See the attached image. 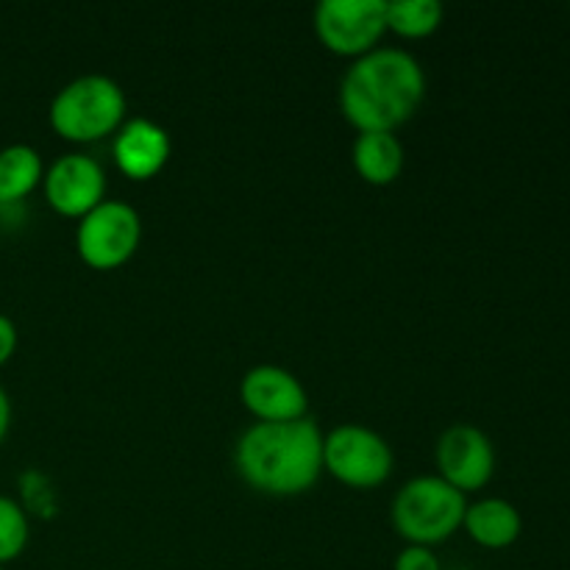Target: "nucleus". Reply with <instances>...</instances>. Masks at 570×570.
<instances>
[{"label":"nucleus","mask_w":570,"mask_h":570,"mask_svg":"<svg viewBox=\"0 0 570 570\" xmlns=\"http://www.w3.org/2000/svg\"><path fill=\"white\" fill-rule=\"evenodd\" d=\"M426 98L421 61L401 48H376L354 59L340 83V109L356 131H395Z\"/></svg>","instance_id":"obj_1"},{"label":"nucleus","mask_w":570,"mask_h":570,"mask_svg":"<svg viewBox=\"0 0 570 570\" xmlns=\"http://www.w3.org/2000/svg\"><path fill=\"white\" fill-rule=\"evenodd\" d=\"M234 468L256 493L289 499L317 484L323 473V432L312 417L254 423L234 445Z\"/></svg>","instance_id":"obj_2"},{"label":"nucleus","mask_w":570,"mask_h":570,"mask_svg":"<svg viewBox=\"0 0 570 570\" xmlns=\"http://www.w3.org/2000/svg\"><path fill=\"white\" fill-rule=\"evenodd\" d=\"M128 100L120 83L100 72L72 78L50 100V126L67 142H98L120 131Z\"/></svg>","instance_id":"obj_3"},{"label":"nucleus","mask_w":570,"mask_h":570,"mask_svg":"<svg viewBox=\"0 0 570 570\" xmlns=\"http://www.w3.org/2000/svg\"><path fill=\"white\" fill-rule=\"evenodd\" d=\"M468 499L440 476L410 479L393 499V527L406 546H434L454 538L465 521Z\"/></svg>","instance_id":"obj_4"},{"label":"nucleus","mask_w":570,"mask_h":570,"mask_svg":"<svg viewBox=\"0 0 570 570\" xmlns=\"http://www.w3.org/2000/svg\"><path fill=\"white\" fill-rule=\"evenodd\" d=\"M395 454L387 440L362 423H343L323 434V471L354 490H373L390 479Z\"/></svg>","instance_id":"obj_5"},{"label":"nucleus","mask_w":570,"mask_h":570,"mask_svg":"<svg viewBox=\"0 0 570 570\" xmlns=\"http://www.w3.org/2000/svg\"><path fill=\"white\" fill-rule=\"evenodd\" d=\"M139 239H142V220L126 200L106 198L89 215H83L76 228L78 256L95 271H115L126 265L137 254Z\"/></svg>","instance_id":"obj_6"},{"label":"nucleus","mask_w":570,"mask_h":570,"mask_svg":"<svg viewBox=\"0 0 570 570\" xmlns=\"http://www.w3.org/2000/svg\"><path fill=\"white\" fill-rule=\"evenodd\" d=\"M315 31L326 50L360 59L387 33V0H321Z\"/></svg>","instance_id":"obj_7"},{"label":"nucleus","mask_w":570,"mask_h":570,"mask_svg":"<svg viewBox=\"0 0 570 570\" xmlns=\"http://www.w3.org/2000/svg\"><path fill=\"white\" fill-rule=\"evenodd\" d=\"M438 476L460 493H476L488 488L495 473V449L488 434L471 423H454L434 445Z\"/></svg>","instance_id":"obj_8"},{"label":"nucleus","mask_w":570,"mask_h":570,"mask_svg":"<svg viewBox=\"0 0 570 570\" xmlns=\"http://www.w3.org/2000/svg\"><path fill=\"white\" fill-rule=\"evenodd\" d=\"M42 189L50 209L81 220L106 200V173L92 156L65 154L45 170Z\"/></svg>","instance_id":"obj_9"},{"label":"nucleus","mask_w":570,"mask_h":570,"mask_svg":"<svg viewBox=\"0 0 570 570\" xmlns=\"http://www.w3.org/2000/svg\"><path fill=\"white\" fill-rule=\"evenodd\" d=\"M239 399L256 423H289L306 417L309 395L298 376L278 365H256L239 382Z\"/></svg>","instance_id":"obj_10"},{"label":"nucleus","mask_w":570,"mask_h":570,"mask_svg":"<svg viewBox=\"0 0 570 570\" xmlns=\"http://www.w3.org/2000/svg\"><path fill=\"white\" fill-rule=\"evenodd\" d=\"M170 154V134L148 117H131L122 122L111 142V156H115L117 167L131 181H148V178L159 176Z\"/></svg>","instance_id":"obj_11"},{"label":"nucleus","mask_w":570,"mask_h":570,"mask_svg":"<svg viewBox=\"0 0 570 570\" xmlns=\"http://www.w3.org/2000/svg\"><path fill=\"white\" fill-rule=\"evenodd\" d=\"M462 529L476 546L490 551L510 549L523 532V518L515 504L507 499H482L476 504H468Z\"/></svg>","instance_id":"obj_12"},{"label":"nucleus","mask_w":570,"mask_h":570,"mask_svg":"<svg viewBox=\"0 0 570 570\" xmlns=\"http://www.w3.org/2000/svg\"><path fill=\"white\" fill-rule=\"evenodd\" d=\"M351 161L362 181L387 187L404 170V145L395 131H362L351 148Z\"/></svg>","instance_id":"obj_13"},{"label":"nucleus","mask_w":570,"mask_h":570,"mask_svg":"<svg viewBox=\"0 0 570 570\" xmlns=\"http://www.w3.org/2000/svg\"><path fill=\"white\" fill-rule=\"evenodd\" d=\"M45 165L37 148L14 142L0 148V206H14L42 184Z\"/></svg>","instance_id":"obj_14"},{"label":"nucleus","mask_w":570,"mask_h":570,"mask_svg":"<svg viewBox=\"0 0 570 570\" xmlns=\"http://www.w3.org/2000/svg\"><path fill=\"white\" fill-rule=\"evenodd\" d=\"M445 9L438 0H387V31L404 39L432 37L443 26Z\"/></svg>","instance_id":"obj_15"},{"label":"nucleus","mask_w":570,"mask_h":570,"mask_svg":"<svg viewBox=\"0 0 570 570\" xmlns=\"http://www.w3.org/2000/svg\"><path fill=\"white\" fill-rule=\"evenodd\" d=\"M31 538V523L22 504L11 495H0V566L17 560Z\"/></svg>","instance_id":"obj_16"},{"label":"nucleus","mask_w":570,"mask_h":570,"mask_svg":"<svg viewBox=\"0 0 570 570\" xmlns=\"http://www.w3.org/2000/svg\"><path fill=\"white\" fill-rule=\"evenodd\" d=\"M20 488H22V501H26V504H22V510L26 512L39 510V512H45V515H50V512H53L56 493L48 488V479H45L42 473H37V471L22 473Z\"/></svg>","instance_id":"obj_17"},{"label":"nucleus","mask_w":570,"mask_h":570,"mask_svg":"<svg viewBox=\"0 0 570 570\" xmlns=\"http://www.w3.org/2000/svg\"><path fill=\"white\" fill-rule=\"evenodd\" d=\"M393 570H443L440 566V557L434 554V549L426 546H404L395 557Z\"/></svg>","instance_id":"obj_18"},{"label":"nucleus","mask_w":570,"mask_h":570,"mask_svg":"<svg viewBox=\"0 0 570 570\" xmlns=\"http://www.w3.org/2000/svg\"><path fill=\"white\" fill-rule=\"evenodd\" d=\"M17 326H14V321H11L9 315H3V312H0V367L6 365V362L11 360V356H14V351H17Z\"/></svg>","instance_id":"obj_19"},{"label":"nucleus","mask_w":570,"mask_h":570,"mask_svg":"<svg viewBox=\"0 0 570 570\" xmlns=\"http://www.w3.org/2000/svg\"><path fill=\"white\" fill-rule=\"evenodd\" d=\"M9 426H11V401H9V393L0 387V443H3V438L9 434Z\"/></svg>","instance_id":"obj_20"},{"label":"nucleus","mask_w":570,"mask_h":570,"mask_svg":"<svg viewBox=\"0 0 570 570\" xmlns=\"http://www.w3.org/2000/svg\"><path fill=\"white\" fill-rule=\"evenodd\" d=\"M0 570H3V566H0Z\"/></svg>","instance_id":"obj_21"}]
</instances>
